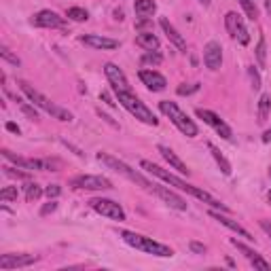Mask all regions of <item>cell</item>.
<instances>
[{
    "label": "cell",
    "mask_w": 271,
    "mask_h": 271,
    "mask_svg": "<svg viewBox=\"0 0 271 271\" xmlns=\"http://www.w3.org/2000/svg\"><path fill=\"white\" fill-rule=\"evenodd\" d=\"M140 167H142V170H146L148 174H153V176H157L159 180H163V182L176 186V189L184 191V193H189V195H193L195 199H199V202L208 203V205H212V208H218L221 212H229V205H225L223 202H218V199L212 197L210 193H205V191H202V189H197V186H193V184H189V182H184V180H180L178 176H174V174H170L167 170H163V167L155 165L153 161L142 159V161H140Z\"/></svg>",
    "instance_id": "1"
},
{
    "label": "cell",
    "mask_w": 271,
    "mask_h": 271,
    "mask_svg": "<svg viewBox=\"0 0 271 271\" xmlns=\"http://www.w3.org/2000/svg\"><path fill=\"white\" fill-rule=\"evenodd\" d=\"M19 87H22V91L28 95V100L32 102L34 106H38V108H43L45 113H49L51 117H55V119H60V121H72V113L70 111H66V108H62V106H57V104H53L49 98H45V95L41 93V91H36L34 87L30 85V83H25V81H19L17 83Z\"/></svg>",
    "instance_id": "2"
},
{
    "label": "cell",
    "mask_w": 271,
    "mask_h": 271,
    "mask_svg": "<svg viewBox=\"0 0 271 271\" xmlns=\"http://www.w3.org/2000/svg\"><path fill=\"white\" fill-rule=\"evenodd\" d=\"M121 237H123L125 244H130V246L136 250H142V252H148V254H155V256H165V259L167 256H174V250L170 246H163V244L155 242L153 237L132 233V231H121Z\"/></svg>",
    "instance_id": "3"
},
{
    "label": "cell",
    "mask_w": 271,
    "mask_h": 271,
    "mask_svg": "<svg viewBox=\"0 0 271 271\" xmlns=\"http://www.w3.org/2000/svg\"><path fill=\"white\" fill-rule=\"evenodd\" d=\"M98 161H102L104 165H108L111 170H114L117 174H121V176H125L127 180H132V182H136V184H140L142 189H146V191H151L153 193V189H155V182H151V180H146L144 176H142L140 172H136V170H132L127 163H123L121 159H117V157H113V155H108V153H98Z\"/></svg>",
    "instance_id": "4"
},
{
    "label": "cell",
    "mask_w": 271,
    "mask_h": 271,
    "mask_svg": "<svg viewBox=\"0 0 271 271\" xmlns=\"http://www.w3.org/2000/svg\"><path fill=\"white\" fill-rule=\"evenodd\" d=\"M117 98L121 102V106L127 108L136 119H140L142 123H146V125H157L159 123V119L153 114L151 108H146L144 106V102L138 100L132 91H117Z\"/></svg>",
    "instance_id": "5"
},
{
    "label": "cell",
    "mask_w": 271,
    "mask_h": 271,
    "mask_svg": "<svg viewBox=\"0 0 271 271\" xmlns=\"http://www.w3.org/2000/svg\"><path fill=\"white\" fill-rule=\"evenodd\" d=\"M159 111L165 114V117H170V121L174 125L178 127L180 132H182L184 136H189V138H195L197 136V125L193 123V121L186 117V114L180 111V108L174 104V102H170V100H163V102H159Z\"/></svg>",
    "instance_id": "6"
},
{
    "label": "cell",
    "mask_w": 271,
    "mask_h": 271,
    "mask_svg": "<svg viewBox=\"0 0 271 271\" xmlns=\"http://www.w3.org/2000/svg\"><path fill=\"white\" fill-rule=\"evenodd\" d=\"M70 186H74V189H85V191H108V189H113V182L104 176L83 174V176H74L70 180Z\"/></svg>",
    "instance_id": "7"
},
{
    "label": "cell",
    "mask_w": 271,
    "mask_h": 271,
    "mask_svg": "<svg viewBox=\"0 0 271 271\" xmlns=\"http://www.w3.org/2000/svg\"><path fill=\"white\" fill-rule=\"evenodd\" d=\"M89 205L98 212V214L102 216H108V218H113V221H125V212L123 208L117 203V202H113V199H104V197H95L89 202Z\"/></svg>",
    "instance_id": "8"
},
{
    "label": "cell",
    "mask_w": 271,
    "mask_h": 271,
    "mask_svg": "<svg viewBox=\"0 0 271 271\" xmlns=\"http://www.w3.org/2000/svg\"><path fill=\"white\" fill-rule=\"evenodd\" d=\"M225 25H227V32L233 38H237L240 45L250 43V34L246 30V25H244V19H242V15H237L235 11H229L227 15H225Z\"/></svg>",
    "instance_id": "9"
},
{
    "label": "cell",
    "mask_w": 271,
    "mask_h": 271,
    "mask_svg": "<svg viewBox=\"0 0 271 271\" xmlns=\"http://www.w3.org/2000/svg\"><path fill=\"white\" fill-rule=\"evenodd\" d=\"M104 72H106V79L111 81V85H113L114 91H132L130 81H127L125 72L117 66V64H113V62L104 64Z\"/></svg>",
    "instance_id": "10"
},
{
    "label": "cell",
    "mask_w": 271,
    "mask_h": 271,
    "mask_svg": "<svg viewBox=\"0 0 271 271\" xmlns=\"http://www.w3.org/2000/svg\"><path fill=\"white\" fill-rule=\"evenodd\" d=\"M197 117H199V119H203V123H208L210 127H214V130H216L218 134H221L225 140H229L231 136H233V134H231V127H229L227 123H225V121H223L221 117H218L216 113L205 111V108H197Z\"/></svg>",
    "instance_id": "11"
},
{
    "label": "cell",
    "mask_w": 271,
    "mask_h": 271,
    "mask_svg": "<svg viewBox=\"0 0 271 271\" xmlns=\"http://www.w3.org/2000/svg\"><path fill=\"white\" fill-rule=\"evenodd\" d=\"M153 193L157 195L159 199H163V202L170 205V208H174V210H180V212H184L186 210V203L182 197L180 195H176L174 191H170V189H165V186H161V184H155V189H153Z\"/></svg>",
    "instance_id": "12"
},
{
    "label": "cell",
    "mask_w": 271,
    "mask_h": 271,
    "mask_svg": "<svg viewBox=\"0 0 271 271\" xmlns=\"http://www.w3.org/2000/svg\"><path fill=\"white\" fill-rule=\"evenodd\" d=\"M203 62H205V66H208L210 70H218V68H221V64H223V47H221V43L210 41L208 45H205Z\"/></svg>",
    "instance_id": "13"
},
{
    "label": "cell",
    "mask_w": 271,
    "mask_h": 271,
    "mask_svg": "<svg viewBox=\"0 0 271 271\" xmlns=\"http://www.w3.org/2000/svg\"><path fill=\"white\" fill-rule=\"evenodd\" d=\"M36 263L34 254H2L0 256V269H17V267H28Z\"/></svg>",
    "instance_id": "14"
},
{
    "label": "cell",
    "mask_w": 271,
    "mask_h": 271,
    "mask_svg": "<svg viewBox=\"0 0 271 271\" xmlns=\"http://www.w3.org/2000/svg\"><path fill=\"white\" fill-rule=\"evenodd\" d=\"M32 23L38 25V28H62L64 19L57 15L55 11H38L34 17H32Z\"/></svg>",
    "instance_id": "15"
},
{
    "label": "cell",
    "mask_w": 271,
    "mask_h": 271,
    "mask_svg": "<svg viewBox=\"0 0 271 271\" xmlns=\"http://www.w3.org/2000/svg\"><path fill=\"white\" fill-rule=\"evenodd\" d=\"M138 76H140V81L144 83L148 89H151V91H163L165 85H167L165 76L159 74V72H155V70H140Z\"/></svg>",
    "instance_id": "16"
},
{
    "label": "cell",
    "mask_w": 271,
    "mask_h": 271,
    "mask_svg": "<svg viewBox=\"0 0 271 271\" xmlns=\"http://www.w3.org/2000/svg\"><path fill=\"white\" fill-rule=\"evenodd\" d=\"M2 155H4V159L13 161V163L19 165V167H23V170H45V161H41V159H23V157H17V155L11 153L9 148H2Z\"/></svg>",
    "instance_id": "17"
},
{
    "label": "cell",
    "mask_w": 271,
    "mask_h": 271,
    "mask_svg": "<svg viewBox=\"0 0 271 271\" xmlns=\"http://www.w3.org/2000/svg\"><path fill=\"white\" fill-rule=\"evenodd\" d=\"M81 43H85L93 49H117L119 47V41L100 36V34H85V36H81Z\"/></svg>",
    "instance_id": "18"
},
{
    "label": "cell",
    "mask_w": 271,
    "mask_h": 271,
    "mask_svg": "<svg viewBox=\"0 0 271 271\" xmlns=\"http://www.w3.org/2000/svg\"><path fill=\"white\" fill-rule=\"evenodd\" d=\"M157 151L161 153V157H163V159H165L167 163H170V165H172L176 172H180V174H186V176H189V174H191V170H189V167H186V163H182V161H180V159L176 157V153H174L170 146H163V144H159V146H157Z\"/></svg>",
    "instance_id": "19"
},
{
    "label": "cell",
    "mask_w": 271,
    "mask_h": 271,
    "mask_svg": "<svg viewBox=\"0 0 271 271\" xmlns=\"http://www.w3.org/2000/svg\"><path fill=\"white\" fill-rule=\"evenodd\" d=\"M210 216H212V218H216V221H218V223H221V225H225V227H227V229H231V231H235V233H237V235L246 237V240H254V237H252V235H250V233H248V231H246V229H244V227H242V225H240V223H235V221H231V218H227V216H223V214H221V212H214V210H212V212H210Z\"/></svg>",
    "instance_id": "20"
},
{
    "label": "cell",
    "mask_w": 271,
    "mask_h": 271,
    "mask_svg": "<svg viewBox=\"0 0 271 271\" xmlns=\"http://www.w3.org/2000/svg\"><path fill=\"white\" fill-rule=\"evenodd\" d=\"M159 23H161V28H163V32L167 34V38H170V41H172L174 45H176V47H178L180 51H186V41L178 34V30L174 28V25H172L170 22H167V17H161V22H159Z\"/></svg>",
    "instance_id": "21"
},
{
    "label": "cell",
    "mask_w": 271,
    "mask_h": 271,
    "mask_svg": "<svg viewBox=\"0 0 271 271\" xmlns=\"http://www.w3.org/2000/svg\"><path fill=\"white\" fill-rule=\"evenodd\" d=\"M136 45L146 51H157L159 49V38L153 34V32H140L138 36H136Z\"/></svg>",
    "instance_id": "22"
},
{
    "label": "cell",
    "mask_w": 271,
    "mask_h": 271,
    "mask_svg": "<svg viewBox=\"0 0 271 271\" xmlns=\"http://www.w3.org/2000/svg\"><path fill=\"white\" fill-rule=\"evenodd\" d=\"M208 151L212 153V157H214V161L218 163V167H221V172L225 174V176H229V174H231V163H229L227 159H225V155L218 151V148L212 144V142H208Z\"/></svg>",
    "instance_id": "23"
},
{
    "label": "cell",
    "mask_w": 271,
    "mask_h": 271,
    "mask_svg": "<svg viewBox=\"0 0 271 271\" xmlns=\"http://www.w3.org/2000/svg\"><path fill=\"white\" fill-rule=\"evenodd\" d=\"M134 9L138 15H153L155 11H157V4H155V0H136L134 2Z\"/></svg>",
    "instance_id": "24"
},
{
    "label": "cell",
    "mask_w": 271,
    "mask_h": 271,
    "mask_svg": "<svg viewBox=\"0 0 271 271\" xmlns=\"http://www.w3.org/2000/svg\"><path fill=\"white\" fill-rule=\"evenodd\" d=\"M269 108H271V95L263 93L259 100V123H265L269 117Z\"/></svg>",
    "instance_id": "25"
},
{
    "label": "cell",
    "mask_w": 271,
    "mask_h": 271,
    "mask_svg": "<svg viewBox=\"0 0 271 271\" xmlns=\"http://www.w3.org/2000/svg\"><path fill=\"white\" fill-rule=\"evenodd\" d=\"M256 60H259L261 68L267 66V43H265V36H261L259 45H256Z\"/></svg>",
    "instance_id": "26"
},
{
    "label": "cell",
    "mask_w": 271,
    "mask_h": 271,
    "mask_svg": "<svg viewBox=\"0 0 271 271\" xmlns=\"http://www.w3.org/2000/svg\"><path fill=\"white\" fill-rule=\"evenodd\" d=\"M66 15H68V19H72V22H87L89 19V13L85 9H81V6H70Z\"/></svg>",
    "instance_id": "27"
},
{
    "label": "cell",
    "mask_w": 271,
    "mask_h": 271,
    "mask_svg": "<svg viewBox=\"0 0 271 271\" xmlns=\"http://www.w3.org/2000/svg\"><path fill=\"white\" fill-rule=\"evenodd\" d=\"M231 244H233V246L237 248V250H240V252H244V256H246V259L250 261V263H252V261H256V259H259V252H254V250L252 248H248L246 246V244H242V242H237V240H231Z\"/></svg>",
    "instance_id": "28"
},
{
    "label": "cell",
    "mask_w": 271,
    "mask_h": 271,
    "mask_svg": "<svg viewBox=\"0 0 271 271\" xmlns=\"http://www.w3.org/2000/svg\"><path fill=\"white\" fill-rule=\"evenodd\" d=\"M161 62H163V57H161V53H157V51H146V53L142 55V64H144V66H159Z\"/></svg>",
    "instance_id": "29"
},
{
    "label": "cell",
    "mask_w": 271,
    "mask_h": 271,
    "mask_svg": "<svg viewBox=\"0 0 271 271\" xmlns=\"http://www.w3.org/2000/svg\"><path fill=\"white\" fill-rule=\"evenodd\" d=\"M43 195V189L41 186H38L36 182H30L28 186H25V199H28V202L32 203V202H36L38 197Z\"/></svg>",
    "instance_id": "30"
},
{
    "label": "cell",
    "mask_w": 271,
    "mask_h": 271,
    "mask_svg": "<svg viewBox=\"0 0 271 271\" xmlns=\"http://www.w3.org/2000/svg\"><path fill=\"white\" fill-rule=\"evenodd\" d=\"M240 4H242L244 13H246L250 19H256V17H259V9H256L254 0H240Z\"/></svg>",
    "instance_id": "31"
},
{
    "label": "cell",
    "mask_w": 271,
    "mask_h": 271,
    "mask_svg": "<svg viewBox=\"0 0 271 271\" xmlns=\"http://www.w3.org/2000/svg\"><path fill=\"white\" fill-rule=\"evenodd\" d=\"M0 199L2 202H17V186H4L0 191Z\"/></svg>",
    "instance_id": "32"
},
{
    "label": "cell",
    "mask_w": 271,
    "mask_h": 271,
    "mask_svg": "<svg viewBox=\"0 0 271 271\" xmlns=\"http://www.w3.org/2000/svg\"><path fill=\"white\" fill-rule=\"evenodd\" d=\"M2 170H4V174L9 178H17V180H28L30 178L28 172H19V170H15V167H9V165H4Z\"/></svg>",
    "instance_id": "33"
},
{
    "label": "cell",
    "mask_w": 271,
    "mask_h": 271,
    "mask_svg": "<svg viewBox=\"0 0 271 271\" xmlns=\"http://www.w3.org/2000/svg\"><path fill=\"white\" fill-rule=\"evenodd\" d=\"M0 57H2V60H6V62H11L13 66H19V64H22V62H19V57H17V55H13L6 47H0Z\"/></svg>",
    "instance_id": "34"
},
{
    "label": "cell",
    "mask_w": 271,
    "mask_h": 271,
    "mask_svg": "<svg viewBox=\"0 0 271 271\" xmlns=\"http://www.w3.org/2000/svg\"><path fill=\"white\" fill-rule=\"evenodd\" d=\"M248 76L252 83V89H261V74L254 70V66H248Z\"/></svg>",
    "instance_id": "35"
},
{
    "label": "cell",
    "mask_w": 271,
    "mask_h": 271,
    "mask_svg": "<svg viewBox=\"0 0 271 271\" xmlns=\"http://www.w3.org/2000/svg\"><path fill=\"white\" fill-rule=\"evenodd\" d=\"M176 91H178V95H191V93L199 91V83H193V85H180Z\"/></svg>",
    "instance_id": "36"
},
{
    "label": "cell",
    "mask_w": 271,
    "mask_h": 271,
    "mask_svg": "<svg viewBox=\"0 0 271 271\" xmlns=\"http://www.w3.org/2000/svg\"><path fill=\"white\" fill-rule=\"evenodd\" d=\"M19 108H22V113L23 114H28V117L30 119H38V113H36V108H32L30 104H28V102H19Z\"/></svg>",
    "instance_id": "37"
},
{
    "label": "cell",
    "mask_w": 271,
    "mask_h": 271,
    "mask_svg": "<svg viewBox=\"0 0 271 271\" xmlns=\"http://www.w3.org/2000/svg\"><path fill=\"white\" fill-rule=\"evenodd\" d=\"M62 193V189H60V184H49L47 189H45V195H47L49 199H55L57 195Z\"/></svg>",
    "instance_id": "38"
},
{
    "label": "cell",
    "mask_w": 271,
    "mask_h": 271,
    "mask_svg": "<svg viewBox=\"0 0 271 271\" xmlns=\"http://www.w3.org/2000/svg\"><path fill=\"white\" fill-rule=\"evenodd\" d=\"M100 100L104 102V104H108L111 108H114V106H117V102H114V100L111 98V93H108V91H102V93H100Z\"/></svg>",
    "instance_id": "39"
},
{
    "label": "cell",
    "mask_w": 271,
    "mask_h": 271,
    "mask_svg": "<svg viewBox=\"0 0 271 271\" xmlns=\"http://www.w3.org/2000/svg\"><path fill=\"white\" fill-rule=\"evenodd\" d=\"M189 248H191V252H195V254H203L205 252V246H203V244H199V242H191Z\"/></svg>",
    "instance_id": "40"
},
{
    "label": "cell",
    "mask_w": 271,
    "mask_h": 271,
    "mask_svg": "<svg viewBox=\"0 0 271 271\" xmlns=\"http://www.w3.org/2000/svg\"><path fill=\"white\" fill-rule=\"evenodd\" d=\"M55 210H57V203H55V202H49L47 205H43L41 216H47V214H51V212H55Z\"/></svg>",
    "instance_id": "41"
},
{
    "label": "cell",
    "mask_w": 271,
    "mask_h": 271,
    "mask_svg": "<svg viewBox=\"0 0 271 271\" xmlns=\"http://www.w3.org/2000/svg\"><path fill=\"white\" fill-rule=\"evenodd\" d=\"M6 130H9L11 134H17V136L22 134V130H19V127H17L15 123H11V121H9V123H6Z\"/></svg>",
    "instance_id": "42"
},
{
    "label": "cell",
    "mask_w": 271,
    "mask_h": 271,
    "mask_svg": "<svg viewBox=\"0 0 271 271\" xmlns=\"http://www.w3.org/2000/svg\"><path fill=\"white\" fill-rule=\"evenodd\" d=\"M261 229L265 231V233H269V237H271V223L269 221H261Z\"/></svg>",
    "instance_id": "43"
},
{
    "label": "cell",
    "mask_w": 271,
    "mask_h": 271,
    "mask_svg": "<svg viewBox=\"0 0 271 271\" xmlns=\"http://www.w3.org/2000/svg\"><path fill=\"white\" fill-rule=\"evenodd\" d=\"M114 19H117V22H123V19H125L123 9H114Z\"/></svg>",
    "instance_id": "44"
},
{
    "label": "cell",
    "mask_w": 271,
    "mask_h": 271,
    "mask_svg": "<svg viewBox=\"0 0 271 271\" xmlns=\"http://www.w3.org/2000/svg\"><path fill=\"white\" fill-rule=\"evenodd\" d=\"M146 25H151V22H148V19H140V22L136 23V28H146Z\"/></svg>",
    "instance_id": "45"
},
{
    "label": "cell",
    "mask_w": 271,
    "mask_h": 271,
    "mask_svg": "<svg viewBox=\"0 0 271 271\" xmlns=\"http://www.w3.org/2000/svg\"><path fill=\"white\" fill-rule=\"evenodd\" d=\"M100 114H102V113H100ZM102 119H104V121H106V123H111L113 127H119V125H117V123H114V121L111 119V117H108V114H102Z\"/></svg>",
    "instance_id": "46"
},
{
    "label": "cell",
    "mask_w": 271,
    "mask_h": 271,
    "mask_svg": "<svg viewBox=\"0 0 271 271\" xmlns=\"http://www.w3.org/2000/svg\"><path fill=\"white\" fill-rule=\"evenodd\" d=\"M263 142H267V144L271 142V130H267L265 134H263Z\"/></svg>",
    "instance_id": "47"
},
{
    "label": "cell",
    "mask_w": 271,
    "mask_h": 271,
    "mask_svg": "<svg viewBox=\"0 0 271 271\" xmlns=\"http://www.w3.org/2000/svg\"><path fill=\"white\" fill-rule=\"evenodd\" d=\"M265 6H267V13L271 15V0H265Z\"/></svg>",
    "instance_id": "48"
},
{
    "label": "cell",
    "mask_w": 271,
    "mask_h": 271,
    "mask_svg": "<svg viewBox=\"0 0 271 271\" xmlns=\"http://www.w3.org/2000/svg\"><path fill=\"white\" fill-rule=\"evenodd\" d=\"M199 2H202V4H203V6H208V4H210V2H212V0H199Z\"/></svg>",
    "instance_id": "49"
},
{
    "label": "cell",
    "mask_w": 271,
    "mask_h": 271,
    "mask_svg": "<svg viewBox=\"0 0 271 271\" xmlns=\"http://www.w3.org/2000/svg\"><path fill=\"white\" fill-rule=\"evenodd\" d=\"M267 197H269V202H271V191H269V195H267Z\"/></svg>",
    "instance_id": "50"
},
{
    "label": "cell",
    "mask_w": 271,
    "mask_h": 271,
    "mask_svg": "<svg viewBox=\"0 0 271 271\" xmlns=\"http://www.w3.org/2000/svg\"><path fill=\"white\" fill-rule=\"evenodd\" d=\"M269 174H271V167H269Z\"/></svg>",
    "instance_id": "51"
}]
</instances>
